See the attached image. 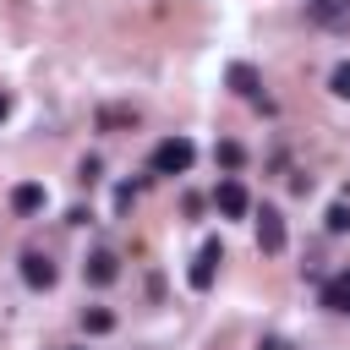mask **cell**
<instances>
[{"mask_svg": "<svg viewBox=\"0 0 350 350\" xmlns=\"http://www.w3.org/2000/svg\"><path fill=\"white\" fill-rule=\"evenodd\" d=\"M328 88H334V98H350V60H339V66H334Z\"/></svg>", "mask_w": 350, "mask_h": 350, "instance_id": "9a60e30c", "label": "cell"}, {"mask_svg": "<svg viewBox=\"0 0 350 350\" xmlns=\"http://www.w3.org/2000/svg\"><path fill=\"white\" fill-rule=\"evenodd\" d=\"M213 208H219L224 219H246V213H252V197H246V186H241V180H219Z\"/></svg>", "mask_w": 350, "mask_h": 350, "instance_id": "5b68a950", "label": "cell"}, {"mask_svg": "<svg viewBox=\"0 0 350 350\" xmlns=\"http://www.w3.org/2000/svg\"><path fill=\"white\" fill-rule=\"evenodd\" d=\"M82 273H88V284H115L120 262H115V252H93V257L82 262Z\"/></svg>", "mask_w": 350, "mask_h": 350, "instance_id": "ba28073f", "label": "cell"}, {"mask_svg": "<svg viewBox=\"0 0 350 350\" xmlns=\"http://www.w3.org/2000/svg\"><path fill=\"white\" fill-rule=\"evenodd\" d=\"M323 219H328V235H345V230H350V202H334Z\"/></svg>", "mask_w": 350, "mask_h": 350, "instance_id": "5bb4252c", "label": "cell"}, {"mask_svg": "<svg viewBox=\"0 0 350 350\" xmlns=\"http://www.w3.org/2000/svg\"><path fill=\"white\" fill-rule=\"evenodd\" d=\"M126 126H137V109L131 104H104L98 109V131H126Z\"/></svg>", "mask_w": 350, "mask_h": 350, "instance_id": "30bf717a", "label": "cell"}, {"mask_svg": "<svg viewBox=\"0 0 350 350\" xmlns=\"http://www.w3.org/2000/svg\"><path fill=\"white\" fill-rule=\"evenodd\" d=\"M191 159H197L191 137H164V142L153 148V175H186Z\"/></svg>", "mask_w": 350, "mask_h": 350, "instance_id": "6da1fadb", "label": "cell"}, {"mask_svg": "<svg viewBox=\"0 0 350 350\" xmlns=\"http://www.w3.org/2000/svg\"><path fill=\"white\" fill-rule=\"evenodd\" d=\"M82 328H88V334H109V328H115V312H109V306H88V312H82Z\"/></svg>", "mask_w": 350, "mask_h": 350, "instance_id": "7c38bea8", "label": "cell"}, {"mask_svg": "<svg viewBox=\"0 0 350 350\" xmlns=\"http://www.w3.org/2000/svg\"><path fill=\"white\" fill-rule=\"evenodd\" d=\"M77 180L93 186V180H98V159H82V164H77Z\"/></svg>", "mask_w": 350, "mask_h": 350, "instance_id": "2e32d148", "label": "cell"}, {"mask_svg": "<svg viewBox=\"0 0 350 350\" xmlns=\"http://www.w3.org/2000/svg\"><path fill=\"white\" fill-rule=\"evenodd\" d=\"M306 16L323 33H350V0H306Z\"/></svg>", "mask_w": 350, "mask_h": 350, "instance_id": "7a4b0ae2", "label": "cell"}, {"mask_svg": "<svg viewBox=\"0 0 350 350\" xmlns=\"http://www.w3.org/2000/svg\"><path fill=\"white\" fill-rule=\"evenodd\" d=\"M257 350H290V339H273V334H268V339H262Z\"/></svg>", "mask_w": 350, "mask_h": 350, "instance_id": "e0dca14e", "label": "cell"}, {"mask_svg": "<svg viewBox=\"0 0 350 350\" xmlns=\"http://www.w3.org/2000/svg\"><path fill=\"white\" fill-rule=\"evenodd\" d=\"M323 306L328 312H350V268L334 273V279H323Z\"/></svg>", "mask_w": 350, "mask_h": 350, "instance_id": "9c48e42d", "label": "cell"}, {"mask_svg": "<svg viewBox=\"0 0 350 350\" xmlns=\"http://www.w3.org/2000/svg\"><path fill=\"white\" fill-rule=\"evenodd\" d=\"M5 115H11V93H0V120H5Z\"/></svg>", "mask_w": 350, "mask_h": 350, "instance_id": "ac0fdd59", "label": "cell"}, {"mask_svg": "<svg viewBox=\"0 0 350 350\" xmlns=\"http://www.w3.org/2000/svg\"><path fill=\"white\" fill-rule=\"evenodd\" d=\"M224 262V246L219 241H202V252L191 257V268H186V279H191V290H208L213 284V268Z\"/></svg>", "mask_w": 350, "mask_h": 350, "instance_id": "3957f363", "label": "cell"}, {"mask_svg": "<svg viewBox=\"0 0 350 350\" xmlns=\"http://www.w3.org/2000/svg\"><path fill=\"white\" fill-rule=\"evenodd\" d=\"M11 208H16V213H38V208H44V186H38V180H22V186L11 191Z\"/></svg>", "mask_w": 350, "mask_h": 350, "instance_id": "8fae6325", "label": "cell"}, {"mask_svg": "<svg viewBox=\"0 0 350 350\" xmlns=\"http://www.w3.org/2000/svg\"><path fill=\"white\" fill-rule=\"evenodd\" d=\"M224 82L241 93V98H252V104H262L268 109V98H262V77H257V66H246V60H235L230 71H224Z\"/></svg>", "mask_w": 350, "mask_h": 350, "instance_id": "277c9868", "label": "cell"}, {"mask_svg": "<svg viewBox=\"0 0 350 350\" xmlns=\"http://www.w3.org/2000/svg\"><path fill=\"white\" fill-rule=\"evenodd\" d=\"M257 246L273 257V252H284V213L279 208H262L257 213Z\"/></svg>", "mask_w": 350, "mask_h": 350, "instance_id": "8992f818", "label": "cell"}, {"mask_svg": "<svg viewBox=\"0 0 350 350\" xmlns=\"http://www.w3.org/2000/svg\"><path fill=\"white\" fill-rule=\"evenodd\" d=\"M22 279H27L33 290H49V284H55V262H49L44 252H27V257H22Z\"/></svg>", "mask_w": 350, "mask_h": 350, "instance_id": "52a82bcc", "label": "cell"}, {"mask_svg": "<svg viewBox=\"0 0 350 350\" xmlns=\"http://www.w3.org/2000/svg\"><path fill=\"white\" fill-rule=\"evenodd\" d=\"M213 159H219V170H241V164H246V148H241V142H219Z\"/></svg>", "mask_w": 350, "mask_h": 350, "instance_id": "4fadbf2b", "label": "cell"}]
</instances>
